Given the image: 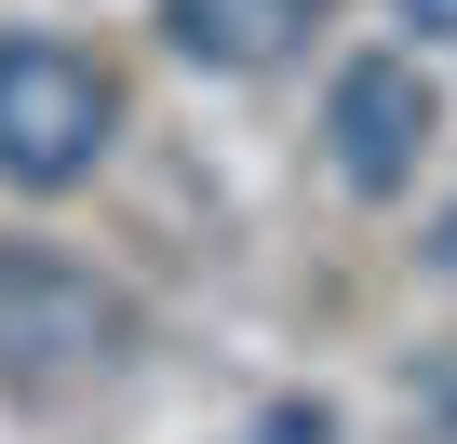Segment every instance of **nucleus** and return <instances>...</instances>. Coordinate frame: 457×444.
Listing matches in <instances>:
<instances>
[{
	"mask_svg": "<svg viewBox=\"0 0 457 444\" xmlns=\"http://www.w3.org/2000/svg\"><path fill=\"white\" fill-rule=\"evenodd\" d=\"M108 135H121V81L81 41H54V28L0 41V175H14V188H41V202L81 188L108 162Z\"/></svg>",
	"mask_w": 457,
	"mask_h": 444,
	"instance_id": "f257e3e1",
	"label": "nucleus"
},
{
	"mask_svg": "<svg viewBox=\"0 0 457 444\" xmlns=\"http://www.w3.org/2000/svg\"><path fill=\"white\" fill-rule=\"evenodd\" d=\"M135 350V297L54 243H0V377H95Z\"/></svg>",
	"mask_w": 457,
	"mask_h": 444,
	"instance_id": "f03ea898",
	"label": "nucleus"
},
{
	"mask_svg": "<svg viewBox=\"0 0 457 444\" xmlns=\"http://www.w3.org/2000/svg\"><path fill=\"white\" fill-rule=\"evenodd\" d=\"M430 135H444V95H430L417 54H350V68H337V95H323V162H337V188H363V202L417 188V148H430Z\"/></svg>",
	"mask_w": 457,
	"mask_h": 444,
	"instance_id": "7ed1b4c3",
	"label": "nucleus"
},
{
	"mask_svg": "<svg viewBox=\"0 0 457 444\" xmlns=\"http://www.w3.org/2000/svg\"><path fill=\"white\" fill-rule=\"evenodd\" d=\"M310 28H337V0H162V41L188 68H228V81L310 54Z\"/></svg>",
	"mask_w": 457,
	"mask_h": 444,
	"instance_id": "20e7f679",
	"label": "nucleus"
},
{
	"mask_svg": "<svg viewBox=\"0 0 457 444\" xmlns=\"http://www.w3.org/2000/svg\"><path fill=\"white\" fill-rule=\"evenodd\" d=\"M417 417H430V431H444V444H457V350H444V364H430V377H417Z\"/></svg>",
	"mask_w": 457,
	"mask_h": 444,
	"instance_id": "39448f33",
	"label": "nucleus"
},
{
	"mask_svg": "<svg viewBox=\"0 0 457 444\" xmlns=\"http://www.w3.org/2000/svg\"><path fill=\"white\" fill-rule=\"evenodd\" d=\"M430 270H444V283H457V202H444V215H430Z\"/></svg>",
	"mask_w": 457,
	"mask_h": 444,
	"instance_id": "423d86ee",
	"label": "nucleus"
},
{
	"mask_svg": "<svg viewBox=\"0 0 457 444\" xmlns=\"http://www.w3.org/2000/svg\"><path fill=\"white\" fill-rule=\"evenodd\" d=\"M403 28H444V41H457V0H403Z\"/></svg>",
	"mask_w": 457,
	"mask_h": 444,
	"instance_id": "0eeeda50",
	"label": "nucleus"
}]
</instances>
